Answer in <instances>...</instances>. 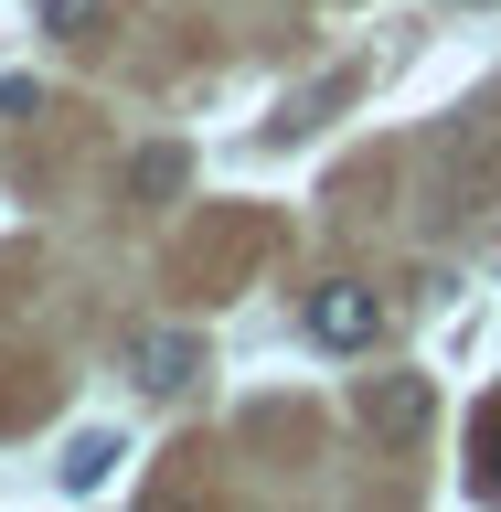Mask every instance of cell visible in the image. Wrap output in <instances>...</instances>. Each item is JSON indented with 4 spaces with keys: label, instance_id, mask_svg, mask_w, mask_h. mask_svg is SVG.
<instances>
[{
    "label": "cell",
    "instance_id": "1",
    "mask_svg": "<svg viewBox=\"0 0 501 512\" xmlns=\"http://www.w3.org/2000/svg\"><path fill=\"white\" fill-rule=\"evenodd\" d=\"M299 320H310L320 352H374V342H384V299H374L363 278H320L310 299H299Z\"/></svg>",
    "mask_w": 501,
    "mask_h": 512
},
{
    "label": "cell",
    "instance_id": "2",
    "mask_svg": "<svg viewBox=\"0 0 501 512\" xmlns=\"http://www.w3.org/2000/svg\"><path fill=\"white\" fill-rule=\"evenodd\" d=\"M427 416H438V384H427V374H374V384H363V427H374L384 448L427 438Z\"/></svg>",
    "mask_w": 501,
    "mask_h": 512
},
{
    "label": "cell",
    "instance_id": "3",
    "mask_svg": "<svg viewBox=\"0 0 501 512\" xmlns=\"http://www.w3.org/2000/svg\"><path fill=\"white\" fill-rule=\"evenodd\" d=\"M128 374L150 384V395H182V384L203 374V342H192V331H128Z\"/></svg>",
    "mask_w": 501,
    "mask_h": 512
},
{
    "label": "cell",
    "instance_id": "4",
    "mask_svg": "<svg viewBox=\"0 0 501 512\" xmlns=\"http://www.w3.org/2000/svg\"><path fill=\"white\" fill-rule=\"evenodd\" d=\"M118 459H128V448L118 438H107V427H86V438H75V448H64V491H107V470H118Z\"/></svg>",
    "mask_w": 501,
    "mask_h": 512
},
{
    "label": "cell",
    "instance_id": "5",
    "mask_svg": "<svg viewBox=\"0 0 501 512\" xmlns=\"http://www.w3.org/2000/svg\"><path fill=\"white\" fill-rule=\"evenodd\" d=\"M160 192H182V150H139V203H160Z\"/></svg>",
    "mask_w": 501,
    "mask_h": 512
},
{
    "label": "cell",
    "instance_id": "6",
    "mask_svg": "<svg viewBox=\"0 0 501 512\" xmlns=\"http://www.w3.org/2000/svg\"><path fill=\"white\" fill-rule=\"evenodd\" d=\"M96 22V0H43V32H86Z\"/></svg>",
    "mask_w": 501,
    "mask_h": 512
},
{
    "label": "cell",
    "instance_id": "7",
    "mask_svg": "<svg viewBox=\"0 0 501 512\" xmlns=\"http://www.w3.org/2000/svg\"><path fill=\"white\" fill-rule=\"evenodd\" d=\"M480 491H501V416L480 427Z\"/></svg>",
    "mask_w": 501,
    "mask_h": 512
}]
</instances>
